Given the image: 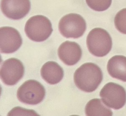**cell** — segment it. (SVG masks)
I'll return each mask as SVG.
<instances>
[{
  "instance_id": "cell-6",
  "label": "cell",
  "mask_w": 126,
  "mask_h": 116,
  "mask_svg": "<svg viewBox=\"0 0 126 116\" xmlns=\"http://www.w3.org/2000/svg\"><path fill=\"white\" fill-rule=\"evenodd\" d=\"M99 95L103 103L115 110L123 108L126 103V91L122 86L109 82L101 90Z\"/></svg>"
},
{
  "instance_id": "cell-8",
  "label": "cell",
  "mask_w": 126,
  "mask_h": 116,
  "mask_svg": "<svg viewBox=\"0 0 126 116\" xmlns=\"http://www.w3.org/2000/svg\"><path fill=\"white\" fill-rule=\"evenodd\" d=\"M22 44L20 33L14 28L3 26L0 28V50L3 53H11L17 51Z\"/></svg>"
},
{
  "instance_id": "cell-16",
  "label": "cell",
  "mask_w": 126,
  "mask_h": 116,
  "mask_svg": "<svg viewBox=\"0 0 126 116\" xmlns=\"http://www.w3.org/2000/svg\"><path fill=\"white\" fill-rule=\"evenodd\" d=\"M8 116H34L39 115L33 110L26 109L20 107H16L13 108L7 114Z\"/></svg>"
},
{
  "instance_id": "cell-3",
  "label": "cell",
  "mask_w": 126,
  "mask_h": 116,
  "mask_svg": "<svg viewBox=\"0 0 126 116\" xmlns=\"http://www.w3.org/2000/svg\"><path fill=\"white\" fill-rule=\"evenodd\" d=\"M25 31L28 37L37 42L47 40L53 32L52 23L46 17L37 15L31 17L26 22Z\"/></svg>"
},
{
  "instance_id": "cell-13",
  "label": "cell",
  "mask_w": 126,
  "mask_h": 116,
  "mask_svg": "<svg viewBox=\"0 0 126 116\" xmlns=\"http://www.w3.org/2000/svg\"><path fill=\"white\" fill-rule=\"evenodd\" d=\"M85 114L87 116H111L112 111L105 107L98 98L90 100L85 107Z\"/></svg>"
},
{
  "instance_id": "cell-15",
  "label": "cell",
  "mask_w": 126,
  "mask_h": 116,
  "mask_svg": "<svg viewBox=\"0 0 126 116\" xmlns=\"http://www.w3.org/2000/svg\"><path fill=\"white\" fill-rule=\"evenodd\" d=\"M88 6L96 11H103L111 5L112 0H86Z\"/></svg>"
},
{
  "instance_id": "cell-7",
  "label": "cell",
  "mask_w": 126,
  "mask_h": 116,
  "mask_svg": "<svg viewBox=\"0 0 126 116\" xmlns=\"http://www.w3.org/2000/svg\"><path fill=\"white\" fill-rule=\"evenodd\" d=\"M24 71L25 68L21 61L15 58H11L2 63L0 71V78L4 84L13 86L22 79Z\"/></svg>"
},
{
  "instance_id": "cell-10",
  "label": "cell",
  "mask_w": 126,
  "mask_h": 116,
  "mask_svg": "<svg viewBox=\"0 0 126 116\" xmlns=\"http://www.w3.org/2000/svg\"><path fill=\"white\" fill-rule=\"evenodd\" d=\"M82 51L77 43L69 41L63 43L58 49L60 60L68 66H73L78 62L82 57Z\"/></svg>"
},
{
  "instance_id": "cell-4",
  "label": "cell",
  "mask_w": 126,
  "mask_h": 116,
  "mask_svg": "<svg viewBox=\"0 0 126 116\" xmlns=\"http://www.w3.org/2000/svg\"><path fill=\"white\" fill-rule=\"evenodd\" d=\"M61 34L67 38L77 39L81 37L86 29V23L80 15L70 13L63 17L59 23Z\"/></svg>"
},
{
  "instance_id": "cell-12",
  "label": "cell",
  "mask_w": 126,
  "mask_h": 116,
  "mask_svg": "<svg viewBox=\"0 0 126 116\" xmlns=\"http://www.w3.org/2000/svg\"><path fill=\"white\" fill-rule=\"evenodd\" d=\"M107 69L113 78L126 82V57L115 55L108 61Z\"/></svg>"
},
{
  "instance_id": "cell-11",
  "label": "cell",
  "mask_w": 126,
  "mask_h": 116,
  "mask_svg": "<svg viewBox=\"0 0 126 116\" xmlns=\"http://www.w3.org/2000/svg\"><path fill=\"white\" fill-rule=\"evenodd\" d=\"M42 78L47 83L54 85L59 83L63 77V68L54 61L45 63L40 70Z\"/></svg>"
},
{
  "instance_id": "cell-14",
  "label": "cell",
  "mask_w": 126,
  "mask_h": 116,
  "mask_svg": "<svg viewBox=\"0 0 126 116\" xmlns=\"http://www.w3.org/2000/svg\"><path fill=\"white\" fill-rule=\"evenodd\" d=\"M114 24L120 32L126 34V8L117 13L114 18Z\"/></svg>"
},
{
  "instance_id": "cell-5",
  "label": "cell",
  "mask_w": 126,
  "mask_h": 116,
  "mask_svg": "<svg viewBox=\"0 0 126 116\" xmlns=\"http://www.w3.org/2000/svg\"><path fill=\"white\" fill-rule=\"evenodd\" d=\"M45 96L43 86L35 80L25 81L18 88L17 96L18 100L25 104L36 105L41 102Z\"/></svg>"
},
{
  "instance_id": "cell-2",
  "label": "cell",
  "mask_w": 126,
  "mask_h": 116,
  "mask_svg": "<svg viewBox=\"0 0 126 116\" xmlns=\"http://www.w3.org/2000/svg\"><path fill=\"white\" fill-rule=\"evenodd\" d=\"M87 46L92 54L96 57H103L106 55L112 48V38L105 29L94 28L87 36Z\"/></svg>"
},
{
  "instance_id": "cell-1",
  "label": "cell",
  "mask_w": 126,
  "mask_h": 116,
  "mask_svg": "<svg viewBox=\"0 0 126 116\" xmlns=\"http://www.w3.org/2000/svg\"><path fill=\"white\" fill-rule=\"evenodd\" d=\"M73 78L74 83L78 89L85 92L91 93L94 91L101 83L103 74L97 65L86 63L75 70Z\"/></svg>"
},
{
  "instance_id": "cell-9",
  "label": "cell",
  "mask_w": 126,
  "mask_h": 116,
  "mask_svg": "<svg viewBox=\"0 0 126 116\" xmlns=\"http://www.w3.org/2000/svg\"><path fill=\"white\" fill-rule=\"evenodd\" d=\"M2 12L7 18L20 20L24 18L31 9L30 0H1Z\"/></svg>"
}]
</instances>
